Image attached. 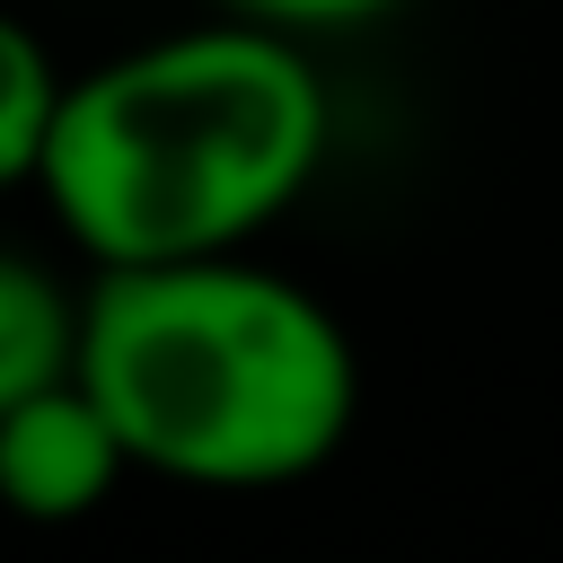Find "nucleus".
<instances>
[{
    "instance_id": "obj_1",
    "label": "nucleus",
    "mask_w": 563,
    "mask_h": 563,
    "mask_svg": "<svg viewBox=\"0 0 563 563\" xmlns=\"http://www.w3.org/2000/svg\"><path fill=\"white\" fill-rule=\"evenodd\" d=\"M325 141L334 97L317 53L246 18H202L79 70L35 202L97 282L220 264L255 255L308 202Z\"/></svg>"
},
{
    "instance_id": "obj_2",
    "label": "nucleus",
    "mask_w": 563,
    "mask_h": 563,
    "mask_svg": "<svg viewBox=\"0 0 563 563\" xmlns=\"http://www.w3.org/2000/svg\"><path fill=\"white\" fill-rule=\"evenodd\" d=\"M79 387L141 475L185 493H282L361 431L352 325L264 255L106 273L88 290Z\"/></svg>"
},
{
    "instance_id": "obj_3",
    "label": "nucleus",
    "mask_w": 563,
    "mask_h": 563,
    "mask_svg": "<svg viewBox=\"0 0 563 563\" xmlns=\"http://www.w3.org/2000/svg\"><path fill=\"white\" fill-rule=\"evenodd\" d=\"M132 475V449L114 431V413L70 378L53 396H26V405H0V484L26 519L44 528H70L88 519L114 484Z\"/></svg>"
},
{
    "instance_id": "obj_4",
    "label": "nucleus",
    "mask_w": 563,
    "mask_h": 563,
    "mask_svg": "<svg viewBox=\"0 0 563 563\" xmlns=\"http://www.w3.org/2000/svg\"><path fill=\"white\" fill-rule=\"evenodd\" d=\"M79 361H88V290H70L44 255L18 246L0 264V405L70 387Z\"/></svg>"
},
{
    "instance_id": "obj_5",
    "label": "nucleus",
    "mask_w": 563,
    "mask_h": 563,
    "mask_svg": "<svg viewBox=\"0 0 563 563\" xmlns=\"http://www.w3.org/2000/svg\"><path fill=\"white\" fill-rule=\"evenodd\" d=\"M70 88H79V70H62L44 53V35L26 18H9L0 26V185H18V194L44 185L62 114H70Z\"/></svg>"
},
{
    "instance_id": "obj_6",
    "label": "nucleus",
    "mask_w": 563,
    "mask_h": 563,
    "mask_svg": "<svg viewBox=\"0 0 563 563\" xmlns=\"http://www.w3.org/2000/svg\"><path fill=\"white\" fill-rule=\"evenodd\" d=\"M396 9H413V0H220V18L273 26V35H290V44H308V35H352V26H378V18H396Z\"/></svg>"
}]
</instances>
